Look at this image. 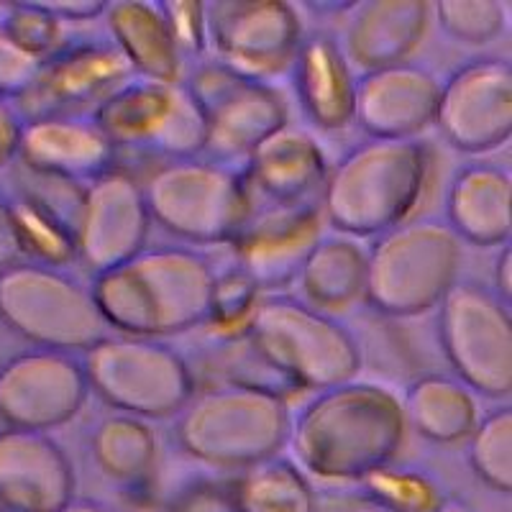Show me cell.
I'll list each match as a JSON object with an SVG mask.
<instances>
[{
	"label": "cell",
	"instance_id": "cell-1",
	"mask_svg": "<svg viewBox=\"0 0 512 512\" xmlns=\"http://www.w3.org/2000/svg\"><path fill=\"white\" fill-rule=\"evenodd\" d=\"M408 438L400 395L377 382L349 379L315 392L292 415V461L305 477L328 484H359L392 464Z\"/></svg>",
	"mask_w": 512,
	"mask_h": 512
},
{
	"label": "cell",
	"instance_id": "cell-2",
	"mask_svg": "<svg viewBox=\"0 0 512 512\" xmlns=\"http://www.w3.org/2000/svg\"><path fill=\"white\" fill-rule=\"evenodd\" d=\"M216 267L190 246H144L90 282L105 326L121 336L169 338L205 326Z\"/></svg>",
	"mask_w": 512,
	"mask_h": 512
},
{
	"label": "cell",
	"instance_id": "cell-3",
	"mask_svg": "<svg viewBox=\"0 0 512 512\" xmlns=\"http://www.w3.org/2000/svg\"><path fill=\"white\" fill-rule=\"evenodd\" d=\"M433 149L425 139H367L328 172L320 210L349 239H377L413 218L431 187Z\"/></svg>",
	"mask_w": 512,
	"mask_h": 512
},
{
	"label": "cell",
	"instance_id": "cell-4",
	"mask_svg": "<svg viewBox=\"0 0 512 512\" xmlns=\"http://www.w3.org/2000/svg\"><path fill=\"white\" fill-rule=\"evenodd\" d=\"M292 428L290 400L239 384L195 392L175 418L182 454L223 474L280 456Z\"/></svg>",
	"mask_w": 512,
	"mask_h": 512
},
{
	"label": "cell",
	"instance_id": "cell-5",
	"mask_svg": "<svg viewBox=\"0 0 512 512\" xmlns=\"http://www.w3.org/2000/svg\"><path fill=\"white\" fill-rule=\"evenodd\" d=\"M244 338L295 392L328 390L356 379L364 367L359 338L344 320L280 292L259 300Z\"/></svg>",
	"mask_w": 512,
	"mask_h": 512
},
{
	"label": "cell",
	"instance_id": "cell-6",
	"mask_svg": "<svg viewBox=\"0 0 512 512\" xmlns=\"http://www.w3.org/2000/svg\"><path fill=\"white\" fill-rule=\"evenodd\" d=\"M461 241L441 218H410L367 249L364 303L384 318H418L459 282Z\"/></svg>",
	"mask_w": 512,
	"mask_h": 512
},
{
	"label": "cell",
	"instance_id": "cell-7",
	"mask_svg": "<svg viewBox=\"0 0 512 512\" xmlns=\"http://www.w3.org/2000/svg\"><path fill=\"white\" fill-rule=\"evenodd\" d=\"M141 187L152 223L195 246H231L256 208L244 169L205 157L164 162Z\"/></svg>",
	"mask_w": 512,
	"mask_h": 512
},
{
	"label": "cell",
	"instance_id": "cell-8",
	"mask_svg": "<svg viewBox=\"0 0 512 512\" xmlns=\"http://www.w3.org/2000/svg\"><path fill=\"white\" fill-rule=\"evenodd\" d=\"M82 367L90 392L139 420L177 418L198 392L185 356L159 338L111 333L82 354Z\"/></svg>",
	"mask_w": 512,
	"mask_h": 512
},
{
	"label": "cell",
	"instance_id": "cell-9",
	"mask_svg": "<svg viewBox=\"0 0 512 512\" xmlns=\"http://www.w3.org/2000/svg\"><path fill=\"white\" fill-rule=\"evenodd\" d=\"M0 323L34 349L85 354L111 336L90 285L64 269L18 262L0 272Z\"/></svg>",
	"mask_w": 512,
	"mask_h": 512
},
{
	"label": "cell",
	"instance_id": "cell-10",
	"mask_svg": "<svg viewBox=\"0 0 512 512\" xmlns=\"http://www.w3.org/2000/svg\"><path fill=\"white\" fill-rule=\"evenodd\" d=\"M182 82L203 111V157L210 162L244 167L256 146L290 126V105L280 88L216 59L190 67Z\"/></svg>",
	"mask_w": 512,
	"mask_h": 512
},
{
	"label": "cell",
	"instance_id": "cell-11",
	"mask_svg": "<svg viewBox=\"0 0 512 512\" xmlns=\"http://www.w3.org/2000/svg\"><path fill=\"white\" fill-rule=\"evenodd\" d=\"M436 336L454 377L474 395L512 392V315L489 287L459 280L438 303Z\"/></svg>",
	"mask_w": 512,
	"mask_h": 512
},
{
	"label": "cell",
	"instance_id": "cell-12",
	"mask_svg": "<svg viewBox=\"0 0 512 512\" xmlns=\"http://www.w3.org/2000/svg\"><path fill=\"white\" fill-rule=\"evenodd\" d=\"M118 152L149 154L164 162L203 157L205 118L185 82L134 77L93 111Z\"/></svg>",
	"mask_w": 512,
	"mask_h": 512
},
{
	"label": "cell",
	"instance_id": "cell-13",
	"mask_svg": "<svg viewBox=\"0 0 512 512\" xmlns=\"http://www.w3.org/2000/svg\"><path fill=\"white\" fill-rule=\"evenodd\" d=\"M205 26L216 62L267 82L290 72L305 39L300 13L285 0H213Z\"/></svg>",
	"mask_w": 512,
	"mask_h": 512
},
{
	"label": "cell",
	"instance_id": "cell-14",
	"mask_svg": "<svg viewBox=\"0 0 512 512\" xmlns=\"http://www.w3.org/2000/svg\"><path fill=\"white\" fill-rule=\"evenodd\" d=\"M134 77L131 64L113 41H70L39 64L31 85L13 100V105L24 121L85 116Z\"/></svg>",
	"mask_w": 512,
	"mask_h": 512
},
{
	"label": "cell",
	"instance_id": "cell-15",
	"mask_svg": "<svg viewBox=\"0 0 512 512\" xmlns=\"http://www.w3.org/2000/svg\"><path fill=\"white\" fill-rule=\"evenodd\" d=\"M433 126L461 154H487L507 144L512 134L510 62L479 57L451 72L441 82Z\"/></svg>",
	"mask_w": 512,
	"mask_h": 512
},
{
	"label": "cell",
	"instance_id": "cell-16",
	"mask_svg": "<svg viewBox=\"0 0 512 512\" xmlns=\"http://www.w3.org/2000/svg\"><path fill=\"white\" fill-rule=\"evenodd\" d=\"M90 395L77 354L29 349L0 367V420L8 428L49 433L70 423Z\"/></svg>",
	"mask_w": 512,
	"mask_h": 512
},
{
	"label": "cell",
	"instance_id": "cell-17",
	"mask_svg": "<svg viewBox=\"0 0 512 512\" xmlns=\"http://www.w3.org/2000/svg\"><path fill=\"white\" fill-rule=\"evenodd\" d=\"M152 216L144 187L116 167L80 190L75 210L77 262L93 277L139 254L149 239Z\"/></svg>",
	"mask_w": 512,
	"mask_h": 512
},
{
	"label": "cell",
	"instance_id": "cell-18",
	"mask_svg": "<svg viewBox=\"0 0 512 512\" xmlns=\"http://www.w3.org/2000/svg\"><path fill=\"white\" fill-rule=\"evenodd\" d=\"M320 205H264L254 208L231 241L233 264L244 269L262 292H280L297 282L310 251L323 239Z\"/></svg>",
	"mask_w": 512,
	"mask_h": 512
},
{
	"label": "cell",
	"instance_id": "cell-19",
	"mask_svg": "<svg viewBox=\"0 0 512 512\" xmlns=\"http://www.w3.org/2000/svg\"><path fill=\"white\" fill-rule=\"evenodd\" d=\"M18 159L41 180L85 187L118 167V149L93 113L47 116L24 121Z\"/></svg>",
	"mask_w": 512,
	"mask_h": 512
},
{
	"label": "cell",
	"instance_id": "cell-20",
	"mask_svg": "<svg viewBox=\"0 0 512 512\" xmlns=\"http://www.w3.org/2000/svg\"><path fill=\"white\" fill-rule=\"evenodd\" d=\"M75 489L70 456L49 433L0 428V512H59Z\"/></svg>",
	"mask_w": 512,
	"mask_h": 512
},
{
	"label": "cell",
	"instance_id": "cell-21",
	"mask_svg": "<svg viewBox=\"0 0 512 512\" xmlns=\"http://www.w3.org/2000/svg\"><path fill=\"white\" fill-rule=\"evenodd\" d=\"M441 80L428 67L402 62L356 75L354 121L369 139H420L436 123Z\"/></svg>",
	"mask_w": 512,
	"mask_h": 512
},
{
	"label": "cell",
	"instance_id": "cell-22",
	"mask_svg": "<svg viewBox=\"0 0 512 512\" xmlns=\"http://www.w3.org/2000/svg\"><path fill=\"white\" fill-rule=\"evenodd\" d=\"M251 195L267 205H320L328 180V159L315 136L303 128L285 126L256 146L244 162Z\"/></svg>",
	"mask_w": 512,
	"mask_h": 512
},
{
	"label": "cell",
	"instance_id": "cell-23",
	"mask_svg": "<svg viewBox=\"0 0 512 512\" xmlns=\"http://www.w3.org/2000/svg\"><path fill=\"white\" fill-rule=\"evenodd\" d=\"M431 24V3L425 0H367L354 3L346 26V59L354 70L374 72L408 62Z\"/></svg>",
	"mask_w": 512,
	"mask_h": 512
},
{
	"label": "cell",
	"instance_id": "cell-24",
	"mask_svg": "<svg viewBox=\"0 0 512 512\" xmlns=\"http://www.w3.org/2000/svg\"><path fill=\"white\" fill-rule=\"evenodd\" d=\"M443 223L461 244H472L479 249L510 244V172L492 162H469L456 169L446 190Z\"/></svg>",
	"mask_w": 512,
	"mask_h": 512
},
{
	"label": "cell",
	"instance_id": "cell-25",
	"mask_svg": "<svg viewBox=\"0 0 512 512\" xmlns=\"http://www.w3.org/2000/svg\"><path fill=\"white\" fill-rule=\"evenodd\" d=\"M290 72L300 111L315 128L341 131L354 121L356 72L336 36H305Z\"/></svg>",
	"mask_w": 512,
	"mask_h": 512
},
{
	"label": "cell",
	"instance_id": "cell-26",
	"mask_svg": "<svg viewBox=\"0 0 512 512\" xmlns=\"http://www.w3.org/2000/svg\"><path fill=\"white\" fill-rule=\"evenodd\" d=\"M111 41L126 57L136 77L154 82H182V64L169 34L162 6L152 0H113L105 6Z\"/></svg>",
	"mask_w": 512,
	"mask_h": 512
},
{
	"label": "cell",
	"instance_id": "cell-27",
	"mask_svg": "<svg viewBox=\"0 0 512 512\" xmlns=\"http://www.w3.org/2000/svg\"><path fill=\"white\" fill-rule=\"evenodd\" d=\"M95 466L131 500H149L159 466V441L152 425L131 415L113 413L95 425L90 436Z\"/></svg>",
	"mask_w": 512,
	"mask_h": 512
},
{
	"label": "cell",
	"instance_id": "cell-28",
	"mask_svg": "<svg viewBox=\"0 0 512 512\" xmlns=\"http://www.w3.org/2000/svg\"><path fill=\"white\" fill-rule=\"evenodd\" d=\"M402 413L425 441L436 446H459L479 420L477 395L448 374H420L402 395Z\"/></svg>",
	"mask_w": 512,
	"mask_h": 512
},
{
	"label": "cell",
	"instance_id": "cell-29",
	"mask_svg": "<svg viewBox=\"0 0 512 512\" xmlns=\"http://www.w3.org/2000/svg\"><path fill=\"white\" fill-rule=\"evenodd\" d=\"M297 285L300 300L323 313H341L361 303L367 292V249L341 233L323 236L305 259Z\"/></svg>",
	"mask_w": 512,
	"mask_h": 512
},
{
	"label": "cell",
	"instance_id": "cell-30",
	"mask_svg": "<svg viewBox=\"0 0 512 512\" xmlns=\"http://www.w3.org/2000/svg\"><path fill=\"white\" fill-rule=\"evenodd\" d=\"M8 203H11L18 246L21 254L29 256V262L57 269L77 262L75 221L67 213L31 190L18 192L8 198Z\"/></svg>",
	"mask_w": 512,
	"mask_h": 512
},
{
	"label": "cell",
	"instance_id": "cell-31",
	"mask_svg": "<svg viewBox=\"0 0 512 512\" xmlns=\"http://www.w3.org/2000/svg\"><path fill=\"white\" fill-rule=\"evenodd\" d=\"M236 492L244 512H313L315 507L310 477L282 454L236 472Z\"/></svg>",
	"mask_w": 512,
	"mask_h": 512
},
{
	"label": "cell",
	"instance_id": "cell-32",
	"mask_svg": "<svg viewBox=\"0 0 512 512\" xmlns=\"http://www.w3.org/2000/svg\"><path fill=\"white\" fill-rule=\"evenodd\" d=\"M466 459L474 477L492 492L510 495L512 489V408L502 402L479 415L466 438Z\"/></svg>",
	"mask_w": 512,
	"mask_h": 512
},
{
	"label": "cell",
	"instance_id": "cell-33",
	"mask_svg": "<svg viewBox=\"0 0 512 512\" xmlns=\"http://www.w3.org/2000/svg\"><path fill=\"white\" fill-rule=\"evenodd\" d=\"M359 484L390 512H438L448 502L446 489L433 474L397 461L377 469Z\"/></svg>",
	"mask_w": 512,
	"mask_h": 512
},
{
	"label": "cell",
	"instance_id": "cell-34",
	"mask_svg": "<svg viewBox=\"0 0 512 512\" xmlns=\"http://www.w3.org/2000/svg\"><path fill=\"white\" fill-rule=\"evenodd\" d=\"M264 297V292L256 287L244 269L231 264L223 272H216L213 292H210V308L205 326L216 333L218 341L244 336L249 318L254 315L256 305Z\"/></svg>",
	"mask_w": 512,
	"mask_h": 512
},
{
	"label": "cell",
	"instance_id": "cell-35",
	"mask_svg": "<svg viewBox=\"0 0 512 512\" xmlns=\"http://www.w3.org/2000/svg\"><path fill=\"white\" fill-rule=\"evenodd\" d=\"M3 8L6 11H0V26L8 39L39 64L70 44V39L64 36L62 21L44 11L36 0L3 3Z\"/></svg>",
	"mask_w": 512,
	"mask_h": 512
},
{
	"label": "cell",
	"instance_id": "cell-36",
	"mask_svg": "<svg viewBox=\"0 0 512 512\" xmlns=\"http://www.w3.org/2000/svg\"><path fill=\"white\" fill-rule=\"evenodd\" d=\"M433 8L443 34L459 44H489L507 26L505 6L497 0H438Z\"/></svg>",
	"mask_w": 512,
	"mask_h": 512
},
{
	"label": "cell",
	"instance_id": "cell-37",
	"mask_svg": "<svg viewBox=\"0 0 512 512\" xmlns=\"http://www.w3.org/2000/svg\"><path fill=\"white\" fill-rule=\"evenodd\" d=\"M162 512H244L236 474H195L162 497Z\"/></svg>",
	"mask_w": 512,
	"mask_h": 512
},
{
	"label": "cell",
	"instance_id": "cell-38",
	"mask_svg": "<svg viewBox=\"0 0 512 512\" xmlns=\"http://www.w3.org/2000/svg\"><path fill=\"white\" fill-rule=\"evenodd\" d=\"M177 54L187 70L205 62L208 54V26L203 0H159Z\"/></svg>",
	"mask_w": 512,
	"mask_h": 512
},
{
	"label": "cell",
	"instance_id": "cell-39",
	"mask_svg": "<svg viewBox=\"0 0 512 512\" xmlns=\"http://www.w3.org/2000/svg\"><path fill=\"white\" fill-rule=\"evenodd\" d=\"M36 72H39V62L21 52L0 26V98L16 100L29 88Z\"/></svg>",
	"mask_w": 512,
	"mask_h": 512
},
{
	"label": "cell",
	"instance_id": "cell-40",
	"mask_svg": "<svg viewBox=\"0 0 512 512\" xmlns=\"http://www.w3.org/2000/svg\"><path fill=\"white\" fill-rule=\"evenodd\" d=\"M313 512H390L379 505L361 484H328L315 487Z\"/></svg>",
	"mask_w": 512,
	"mask_h": 512
},
{
	"label": "cell",
	"instance_id": "cell-41",
	"mask_svg": "<svg viewBox=\"0 0 512 512\" xmlns=\"http://www.w3.org/2000/svg\"><path fill=\"white\" fill-rule=\"evenodd\" d=\"M21 131H24V118L18 116L13 100L0 98V169L18 159Z\"/></svg>",
	"mask_w": 512,
	"mask_h": 512
},
{
	"label": "cell",
	"instance_id": "cell-42",
	"mask_svg": "<svg viewBox=\"0 0 512 512\" xmlns=\"http://www.w3.org/2000/svg\"><path fill=\"white\" fill-rule=\"evenodd\" d=\"M47 13H52L57 21H93L105 13V0H36Z\"/></svg>",
	"mask_w": 512,
	"mask_h": 512
},
{
	"label": "cell",
	"instance_id": "cell-43",
	"mask_svg": "<svg viewBox=\"0 0 512 512\" xmlns=\"http://www.w3.org/2000/svg\"><path fill=\"white\" fill-rule=\"evenodd\" d=\"M21 246H18L16 226H13L11 203L8 198H0V272L21 262Z\"/></svg>",
	"mask_w": 512,
	"mask_h": 512
},
{
	"label": "cell",
	"instance_id": "cell-44",
	"mask_svg": "<svg viewBox=\"0 0 512 512\" xmlns=\"http://www.w3.org/2000/svg\"><path fill=\"white\" fill-rule=\"evenodd\" d=\"M492 277H495V295L500 297L502 303L510 305L512 300V251H510V244L500 246V254H497L495 259V272H492Z\"/></svg>",
	"mask_w": 512,
	"mask_h": 512
},
{
	"label": "cell",
	"instance_id": "cell-45",
	"mask_svg": "<svg viewBox=\"0 0 512 512\" xmlns=\"http://www.w3.org/2000/svg\"><path fill=\"white\" fill-rule=\"evenodd\" d=\"M59 512H116V510L108 505H103V502H98V500H80V497H75L70 505Z\"/></svg>",
	"mask_w": 512,
	"mask_h": 512
},
{
	"label": "cell",
	"instance_id": "cell-46",
	"mask_svg": "<svg viewBox=\"0 0 512 512\" xmlns=\"http://www.w3.org/2000/svg\"><path fill=\"white\" fill-rule=\"evenodd\" d=\"M438 512H472V510H469V507H466L464 502H459V500H448L446 505H443L441 510H438Z\"/></svg>",
	"mask_w": 512,
	"mask_h": 512
}]
</instances>
